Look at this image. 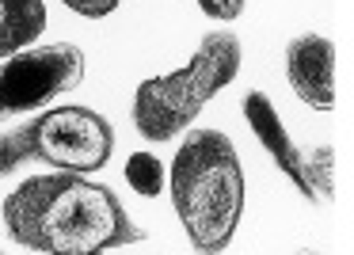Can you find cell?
Returning a JSON list of instances; mask_svg holds the SVG:
<instances>
[{
  "mask_svg": "<svg viewBox=\"0 0 354 255\" xmlns=\"http://www.w3.org/2000/svg\"><path fill=\"white\" fill-rule=\"evenodd\" d=\"M126 183H130L141 198H156V194H164V187H168V171H164V164L156 160L153 153H133L130 160H126Z\"/></svg>",
  "mask_w": 354,
  "mask_h": 255,
  "instance_id": "cell-9",
  "label": "cell"
},
{
  "mask_svg": "<svg viewBox=\"0 0 354 255\" xmlns=\"http://www.w3.org/2000/svg\"><path fill=\"white\" fill-rule=\"evenodd\" d=\"M62 4L73 8L77 16H84V19H103L118 8V0H62Z\"/></svg>",
  "mask_w": 354,
  "mask_h": 255,
  "instance_id": "cell-11",
  "label": "cell"
},
{
  "mask_svg": "<svg viewBox=\"0 0 354 255\" xmlns=\"http://www.w3.org/2000/svg\"><path fill=\"white\" fill-rule=\"evenodd\" d=\"M0 255H4V252H0Z\"/></svg>",
  "mask_w": 354,
  "mask_h": 255,
  "instance_id": "cell-13",
  "label": "cell"
},
{
  "mask_svg": "<svg viewBox=\"0 0 354 255\" xmlns=\"http://www.w3.org/2000/svg\"><path fill=\"white\" fill-rule=\"evenodd\" d=\"M0 217L19 247L42 255H103L145 240V229L107 183L73 171L24 179L4 198Z\"/></svg>",
  "mask_w": 354,
  "mask_h": 255,
  "instance_id": "cell-1",
  "label": "cell"
},
{
  "mask_svg": "<svg viewBox=\"0 0 354 255\" xmlns=\"http://www.w3.org/2000/svg\"><path fill=\"white\" fill-rule=\"evenodd\" d=\"M248 0H198V8L206 12L209 19H217V23H232V19L244 12Z\"/></svg>",
  "mask_w": 354,
  "mask_h": 255,
  "instance_id": "cell-10",
  "label": "cell"
},
{
  "mask_svg": "<svg viewBox=\"0 0 354 255\" xmlns=\"http://www.w3.org/2000/svg\"><path fill=\"white\" fill-rule=\"evenodd\" d=\"M244 118L248 130L255 133L267 156L274 160V168L297 187L301 198L316 202V206H328L335 198V149L331 145H316V149H301L290 138L286 122L278 118V107L270 103L267 92H248L244 95Z\"/></svg>",
  "mask_w": 354,
  "mask_h": 255,
  "instance_id": "cell-6",
  "label": "cell"
},
{
  "mask_svg": "<svg viewBox=\"0 0 354 255\" xmlns=\"http://www.w3.org/2000/svg\"><path fill=\"white\" fill-rule=\"evenodd\" d=\"M84 50L73 42L27 46L0 62V122L69 95L84 80Z\"/></svg>",
  "mask_w": 354,
  "mask_h": 255,
  "instance_id": "cell-5",
  "label": "cell"
},
{
  "mask_svg": "<svg viewBox=\"0 0 354 255\" xmlns=\"http://www.w3.org/2000/svg\"><path fill=\"white\" fill-rule=\"evenodd\" d=\"M297 255H320V252H297Z\"/></svg>",
  "mask_w": 354,
  "mask_h": 255,
  "instance_id": "cell-12",
  "label": "cell"
},
{
  "mask_svg": "<svg viewBox=\"0 0 354 255\" xmlns=\"http://www.w3.org/2000/svg\"><path fill=\"white\" fill-rule=\"evenodd\" d=\"M240 39L232 31H214L198 42L191 62L168 77L141 80L133 95V126L145 141H171L202 115L221 88H229L240 73Z\"/></svg>",
  "mask_w": 354,
  "mask_h": 255,
  "instance_id": "cell-3",
  "label": "cell"
},
{
  "mask_svg": "<svg viewBox=\"0 0 354 255\" xmlns=\"http://www.w3.org/2000/svg\"><path fill=\"white\" fill-rule=\"evenodd\" d=\"M244 168L229 133H187L168 168V194L198 255H221L232 244L244 217Z\"/></svg>",
  "mask_w": 354,
  "mask_h": 255,
  "instance_id": "cell-2",
  "label": "cell"
},
{
  "mask_svg": "<svg viewBox=\"0 0 354 255\" xmlns=\"http://www.w3.org/2000/svg\"><path fill=\"white\" fill-rule=\"evenodd\" d=\"M115 153V130L92 107H50L31 122L0 133V176L39 160L54 171L88 176L111 164Z\"/></svg>",
  "mask_w": 354,
  "mask_h": 255,
  "instance_id": "cell-4",
  "label": "cell"
},
{
  "mask_svg": "<svg viewBox=\"0 0 354 255\" xmlns=\"http://www.w3.org/2000/svg\"><path fill=\"white\" fill-rule=\"evenodd\" d=\"M335 42L324 35H297L286 46V80L313 111H335Z\"/></svg>",
  "mask_w": 354,
  "mask_h": 255,
  "instance_id": "cell-7",
  "label": "cell"
},
{
  "mask_svg": "<svg viewBox=\"0 0 354 255\" xmlns=\"http://www.w3.org/2000/svg\"><path fill=\"white\" fill-rule=\"evenodd\" d=\"M50 16L42 0H0V62L42 39Z\"/></svg>",
  "mask_w": 354,
  "mask_h": 255,
  "instance_id": "cell-8",
  "label": "cell"
}]
</instances>
